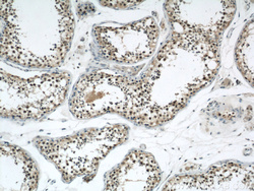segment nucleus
I'll use <instances>...</instances> for the list:
<instances>
[{"label":"nucleus","instance_id":"nucleus-1","mask_svg":"<svg viewBox=\"0 0 254 191\" xmlns=\"http://www.w3.org/2000/svg\"><path fill=\"white\" fill-rule=\"evenodd\" d=\"M221 66L220 46L193 34H171L150 65L133 78L123 118L152 128L172 120L207 87Z\"/></svg>","mask_w":254,"mask_h":191},{"label":"nucleus","instance_id":"nucleus-2","mask_svg":"<svg viewBox=\"0 0 254 191\" xmlns=\"http://www.w3.org/2000/svg\"><path fill=\"white\" fill-rule=\"evenodd\" d=\"M1 58L51 69L64 61L74 35L69 1H1Z\"/></svg>","mask_w":254,"mask_h":191},{"label":"nucleus","instance_id":"nucleus-3","mask_svg":"<svg viewBox=\"0 0 254 191\" xmlns=\"http://www.w3.org/2000/svg\"><path fill=\"white\" fill-rule=\"evenodd\" d=\"M128 126L112 124L59 138L37 136L33 142L40 154L56 167L63 181L70 183L78 177L93 179L100 163L128 139Z\"/></svg>","mask_w":254,"mask_h":191},{"label":"nucleus","instance_id":"nucleus-4","mask_svg":"<svg viewBox=\"0 0 254 191\" xmlns=\"http://www.w3.org/2000/svg\"><path fill=\"white\" fill-rule=\"evenodd\" d=\"M71 75L53 71L23 78L1 69L0 115L11 120H39L65 101Z\"/></svg>","mask_w":254,"mask_h":191},{"label":"nucleus","instance_id":"nucleus-5","mask_svg":"<svg viewBox=\"0 0 254 191\" xmlns=\"http://www.w3.org/2000/svg\"><path fill=\"white\" fill-rule=\"evenodd\" d=\"M160 36L157 20L144 17L126 25L102 24L93 28V37L102 58L121 64H134L150 58Z\"/></svg>","mask_w":254,"mask_h":191},{"label":"nucleus","instance_id":"nucleus-6","mask_svg":"<svg viewBox=\"0 0 254 191\" xmlns=\"http://www.w3.org/2000/svg\"><path fill=\"white\" fill-rule=\"evenodd\" d=\"M133 78L105 71L81 75L74 84L68 106L73 117L88 120L108 113L121 115L128 101Z\"/></svg>","mask_w":254,"mask_h":191},{"label":"nucleus","instance_id":"nucleus-7","mask_svg":"<svg viewBox=\"0 0 254 191\" xmlns=\"http://www.w3.org/2000/svg\"><path fill=\"white\" fill-rule=\"evenodd\" d=\"M164 10L173 34L198 35L216 45L235 16V1H167Z\"/></svg>","mask_w":254,"mask_h":191},{"label":"nucleus","instance_id":"nucleus-8","mask_svg":"<svg viewBox=\"0 0 254 191\" xmlns=\"http://www.w3.org/2000/svg\"><path fill=\"white\" fill-rule=\"evenodd\" d=\"M254 166L226 161L210 166L204 173L180 175L169 180L162 190H253Z\"/></svg>","mask_w":254,"mask_h":191},{"label":"nucleus","instance_id":"nucleus-9","mask_svg":"<svg viewBox=\"0 0 254 191\" xmlns=\"http://www.w3.org/2000/svg\"><path fill=\"white\" fill-rule=\"evenodd\" d=\"M162 171L155 157L142 150H132L124 160L104 175V190H155Z\"/></svg>","mask_w":254,"mask_h":191},{"label":"nucleus","instance_id":"nucleus-10","mask_svg":"<svg viewBox=\"0 0 254 191\" xmlns=\"http://www.w3.org/2000/svg\"><path fill=\"white\" fill-rule=\"evenodd\" d=\"M39 169L35 160L22 147L1 142L0 190H37Z\"/></svg>","mask_w":254,"mask_h":191},{"label":"nucleus","instance_id":"nucleus-11","mask_svg":"<svg viewBox=\"0 0 254 191\" xmlns=\"http://www.w3.org/2000/svg\"><path fill=\"white\" fill-rule=\"evenodd\" d=\"M253 46H254V23L252 17L244 27L235 50L237 67L246 81L252 86L253 81Z\"/></svg>","mask_w":254,"mask_h":191},{"label":"nucleus","instance_id":"nucleus-12","mask_svg":"<svg viewBox=\"0 0 254 191\" xmlns=\"http://www.w3.org/2000/svg\"><path fill=\"white\" fill-rule=\"evenodd\" d=\"M141 1H101L100 4L115 8V9H127V8H132L140 5Z\"/></svg>","mask_w":254,"mask_h":191}]
</instances>
